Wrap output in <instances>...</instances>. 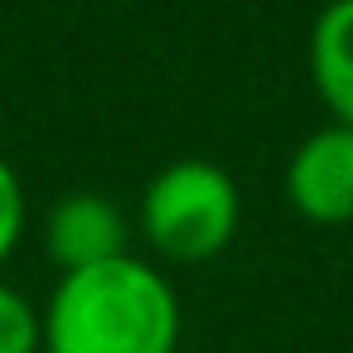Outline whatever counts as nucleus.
<instances>
[{
  "label": "nucleus",
  "mask_w": 353,
  "mask_h": 353,
  "mask_svg": "<svg viewBox=\"0 0 353 353\" xmlns=\"http://www.w3.org/2000/svg\"><path fill=\"white\" fill-rule=\"evenodd\" d=\"M25 184L15 174V165L0 155V266H6V256L20 247V232H25Z\"/></svg>",
  "instance_id": "0eeeda50"
},
{
  "label": "nucleus",
  "mask_w": 353,
  "mask_h": 353,
  "mask_svg": "<svg viewBox=\"0 0 353 353\" xmlns=\"http://www.w3.org/2000/svg\"><path fill=\"white\" fill-rule=\"evenodd\" d=\"M285 199L300 218L319 228L353 223V126L329 121L290 150Z\"/></svg>",
  "instance_id": "7ed1b4c3"
},
{
  "label": "nucleus",
  "mask_w": 353,
  "mask_h": 353,
  "mask_svg": "<svg viewBox=\"0 0 353 353\" xmlns=\"http://www.w3.org/2000/svg\"><path fill=\"white\" fill-rule=\"evenodd\" d=\"M310 83L339 126H353V0H329L310 25Z\"/></svg>",
  "instance_id": "39448f33"
},
{
  "label": "nucleus",
  "mask_w": 353,
  "mask_h": 353,
  "mask_svg": "<svg viewBox=\"0 0 353 353\" xmlns=\"http://www.w3.org/2000/svg\"><path fill=\"white\" fill-rule=\"evenodd\" d=\"M126 237H131V223H126L121 203H112L97 189H73V194L54 199V208L44 218V252L54 256V266L63 276L126 256Z\"/></svg>",
  "instance_id": "20e7f679"
},
{
  "label": "nucleus",
  "mask_w": 353,
  "mask_h": 353,
  "mask_svg": "<svg viewBox=\"0 0 353 353\" xmlns=\"http://www.w3.org/2000/svg\"><path fill=\"white\" fill-rule=\"evenodd\" d=\"M136 223L165 261H179V266L213 261L218 252H228L242 223L237 179L213 160H194V155L170 160L145 179Z\"/></svg>",
  "instance_id": "f03ea898"
},
{
  "label": "nucleus",
  "mask_w": 353,
  "mask_h": 353,
  "mask_svg": "<svg viewBox=\"0 0 353 353\" xmlns=\"http://www.w3.org/2000/svg\"><path fill=\"white\" fill-rule=\"evenodd\" d=\"M179 329L170 276L131 252L59 276L44 305V353H174Z\"/></svg>",
  "instance_id": "f257e3e1"
},
{
  "label": "nucleus",
  "mask_w": 353,
  "mask_h": 353,
  "mask_svg": "<svg viewBox=\"0 0 353 353\" xmlns=\"http://www.w3.org/2000/svg\"><path fill=\"white\" fill-rule=\"evenodd\" d=\"M0 353H44V314L34 300L0 281Z\"/></svg>",
  "instance_id": "423d86ee"
}]
</instances>
